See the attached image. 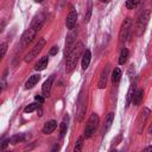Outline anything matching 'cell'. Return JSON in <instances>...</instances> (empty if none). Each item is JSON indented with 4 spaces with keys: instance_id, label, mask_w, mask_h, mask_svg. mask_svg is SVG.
I'll use <instances>...</instances> for the list:
<instances>
[{
    "instance_id": "6da1fadb",
    "label": "cell",
    "mask_w": 152,
    "mask_h": 152,
    "mask_svg": "<svg viewBox=\"0 0 152 152\" xmlns=\"http://www.w3.org/2000/svg\"><path fill=\"white\" fill-rule=\"evenodd\" d=\"M82 51H83V44L81 42L76 43V45L72 49V51L66 56V61H65V71L66 72H70V71H72L75 69Z\"/></svg>"
},
{
    "instance_id": "7a4b0ae2",
    "label": "cell",
    "mask_w": 152,
    "mask_h": 152,
    "mask_svg": "<svg viewBox=\"0 0 152 152\" xmlns=\"http://www.w3.org/2000/svg\"><path fill=\"white\" fill-rule=\"evenodd\" d=\"M131 27H132V19L128 17L126 18L122 24H121V27H120V31H119V48L122 50V46L125 44V42L127 40V37H128V33L131 31Z\"/></svg>"
},
{
    "instance_id": "3957f363",
    "label": "cell",
    "mask_w": 152,
    "mask_h": 152,
    "mask_svg": "<svg viewBox=\"0 0 152 152\" xmlns=\"http://www.w3.org/2000/svg\"><path fill=\"white\" fill-rule=\"evenodd\" d=\"M148 19H150V12L147 10L140 12L138 19H137V36L140 37L144 32H145V28L148 24Z\"/></svg>"
},
{
    "instance_id": "277c9868",
    "label": "cell",
    "mask_w": 152,
    "mask_h": 152,
    "mask_svg": "<svg viewBox=\"0 0 152 152\" xmlns=\"http://www.w3.org/2000/svg\"><path fill=\"white\" fill-rule=\"evenodd\" d=\"M97 124H99V115L96 113H93L89 116L88 122L86 125V129H84V137L86 138H90L93 135V133L95 132V129L97 127Z\"/></svg>"
},
{
    "instance_id": "5b68a950",
    "label": "cell",
    "mask_w": 152,
    "mask_h": 152,
    "mask_svg": "<svg viewBox=\"0 0 152 152\" xmlns=\"http://www.w3.org/2000/svg\"><path fill=\"white\" fill-rule=\"evenodd\" d=\"M37 32H38V28H36V27H33V26H31L28 30H26V31L23 33V36H21L20 46H26V45H28V44L33 40V38L36 37Z\"/></svg>"
},
{
    "instance_id": "8992f818",
    "label": "cell",
    "mask_w": 152,
    "mask_h": 152,
    "mask_svg": "<svg viewBox=\"0 0 152 152\" xmlns=\"http://www.w3.org/2000/svg\"><path fill=\"white\" fill-rule=\"evenodd\" d=\"M44 46H45V39H44V38H40V39L38 40V43L32 48V50L25 56V62H31L34 57H37L38 53L43 50Z\"/></svg>"
},
{
    "instance_id": "52a82bcc",
    "label": "cell",
    "mask_w": 152,
    "mask_h": 152,
    "mask_svg": "<svg viewBox=\"0 0 152 152\" xmlns=\"http://www.w3.org/2000/svg\"><path fill=\"white\" fill-rule=\"evenodd\" d=\"M150 115V109L148 108H142L137 118V131L140 133L142 131V127H144V124L146 122V119L148 118Z\"/></svg>"
},
{
    "instance_id": "ba28073f",
    "label": "cell",
    "mask_w": 152,
    "mask_h": 152,
    "mask_svg": "<svg viewBox=\"0 0 152 152\" xmlns=\"http://www.w3.org/2000/svg\"><path fill=\"white\" fill-rule=\"evenodd\" d=\"M75 37H76L75 32H70L68 34V38H66V42H65V50H64L65 56H68L72 51V49L75 48V45H76L75 44Z\"/></svg>"
},
{
    "instance_id": "9c48e42d",
    "label": "cell",
    "mask_w": 152,
    "mask_h": 152,
    "mask_svg": "<svg viewBox=\"0 0 152 152\" xmlns=\"http://www.w3.org/2000/svg\"><path fill=\"white\" fill-rule=\"evenodd\" d=\"M76 20H77V13H76V11L71 7V11L69 12V14H68V17H66V20H65L66 27H68L69 30H72L74 26L76 25Z\"/></svg>"
},
{
    "instance_id": "30bf717a",
    "label": "cell",
    "mask_w": 152,
    "mask_h": 152,
    "mask_svg": "<svg viewBox=\"0 0 152 152\" xmlns=\"http://www.w3.org/2000/svg\"><path fill=\"white\" fill-rule=\"evenodd\" d=\"M52 82H53V75L50 76V77L43 83V87H42V94H43L44 97H49V96H50V91H51Z\"/></svg>"
},
{
    "instance_id": "8fae6325",
    "label": "cell",
    "mask_w": 152,
    "mask_h": 152,
    "mask_svg": "<svg viewBox=\"0 0 152 152\" xmlns=\"http://www.w3.org/2000/svg\"><path fill=\"white\" fill-rule=\"evenodd\" d=\"M108 74H109V65H107L103 71L101 72V76H100V80H99V83H97V88L99 89H103L107 84V78H108Z\"/></svg>"
},
{
    "instance_id": "7c38bea8",
    "label": "cell",
    "mask_w": 152,
    "mask_h": 152,
    "mask_svg": "<svg viewBox=\"0 0 152 152\" xmlns=\"http://www.w3.org/2000/svg\"><path fill=\"white\" fill-rule=\"evenodd\" d=\"M28 139H30V134H27V133H19V134H15V135L11 137L10 138V142L12 145H15L18 142H23V141H26Z\"/></svg>"
},
{
    "instance_id": "4fadbf2b",
    "label": "cell",
    "mask_w": 152,
    "mask_h": 152,
    "mask_svg": "<svg viewBox=\"0 0 152 152\" xmlns=\"http://www.w3.org/2000/svg\"><path fill=\"white\" fill-rule=\"evenodd\" d=\"M56 127H57L56 120H50V121H46V122L44 124L42 131H43L44 134H50V133H52V132L56 129Z\"/></svg>"
},
{
    "instance_id": "5bb4252c",
    "label": "cell",
    "mask_w": 152,
    "mask_h": 152,
    "mask_svg": "<svg viewBox=\"0 0 152 152\" xmlns=\"http://www.w3.org/2000/svg\"><path fill=\"white\" fill-rule=\"evenodd\" d=\"M113 120H114V113H108V115L104 119L103 127H102V134H106L108 132V129L110 128V126L113 124Z\"/></svg>"
},
{
    "instance_id": "9a60e30c",
    "label": "cell",
    "mask_w": 152,
    "mask_h": 152,
    "mask_svg": "<svg viewBox=\"0 0 152 152\" xmlns=\"http://www.w3.org/2000/svg\"><path fill=\"white\" fill-rule=\"evenodd\" d=\"M40 80V75L38 74H36V75H32V76H30L28 77V80L26 81V83H25V88L26 89H31V88H33L37 83H38V81Z\"/></svg>"
},
{
    "instance_id": "2e32d148",
    "label": "cell",
    "mask_w": 152,
    "mask_h": 152,
    "mask_svg": "<svg viewBox=\"0 0 152 152\" xmlns=\"http://www.w3.org/2000/svg\"><path fill=\"white\" fill-rule=\"evenodd\" d=\"M90 58H91V52H90V50H86V51L83 52V56H82V69H83V70H86V69L89 66Z\"/></svg>"
},
{
    "instance_id": "e0dca14e",
    "label": "cell",
    "mask_w": 152,
    "mask_h": 152,
    "mask_svg": "<svg viewBox=\"0 0 152 152\" xmlns=\"http://www.w3.org/2000/svg\"><path fill=\"white\" fill-rule=\"evenodd\" d=\"M84 112H86V101L83 100V94L81 93V95L78 97V120L82 119Z\"/></svg>"
},
{
    "instance_id": "ac0fdd59",
    "label": "cell",
    "mask_w": 152,
    "mask_h": 152,
    "mask_svg": "<svg viewBox=\"0 0 152 152\" xmlns=\"http://www.w3.org/2000/svg\"><path fill=\"white\" fill-rule=\"evenodd\" d=\"M48 63H49V58H48V56H44V57H42V58L38 61V63L36 64L34 69H36L37 71H42V70H44V69L48 66Z\"/></svg>"
},
{
    "instance_id": "d6986e66",
    "label": "cell",
    "mask_w": 152,
    "mask_h": 152,
    "mask_svg": "<svg viewBox=\"0 0 152 152\" xmlns=\"http://www.w3.org/2000/svg\"><path fill=\"white\" fill-rule=\"evenodd\" d=\"M142 96H144V90L142 89H138L135 91L134 96H133V101H132L133 104L134 106H139L141 103V101H142Z\"/></svg>"
},
{
    "instance_id": "ffe728a7",
    "label": "cell",
    "mask_w": 152,
    "mask_h": 152,
    "mask_svg": "<svg viewBox=\"0 0 152 152\" xmlns=\"http://www.w3.org/2000/svg\"><path fill=\"white\" fill-rule=\"evenodd\" d=\"M68 120H69V116L66 114V115H64V118L62 120V124H61V131H59L61 138H63L65 135V133H66V129H68Z\"/></svg>"
},
{
    "instance_id": "44dd1931",
    "label": "cell",
    "mask_w": 152,
    "mask_h": 152,
    "mask_svg": "<svg viewBox=\"0 0 152 152\" xmlns=\"http://www.w3.org/2000/svg\"><path fill=\"white\" fill-rule=\"evenodd\" d=\"M135 91H137L135 83H133V84H131V87H129V89H128V91H127V101H126L127 104H126V106H128V104L133 101V96H134Z\"/></svg>"
},
{
    "instance_id": "7402d4cb",
    "label": "cell",
    "mask_w": 152,
    "mask_h": 152,
    "mask_svg": "<svg viewBox=\"0 0 152 152\" xmlns=\"http://www.w3.org/2000/svg\"><path fill=\"white\" fill-rule=\"evenodd\" d=\"M128 50L126 48H122L121 52H120V56H119V64H125L128 59Z\"/></svg>"
},
{
    "instance_id": "603a6c76",
    "label": "cell",
    "mask_w": 152,
    "mask_h": 152,
    "mask_svg": "<svg viewBox=\"0 0 152 152\" xmlns=\"http://www.w3.org/2000/svg\"><path fill=\"white\" fill-rule=\"evenodd\" d=\"M121 78V70L119 68H115L112 72V82L113 83H118Z\"/></svg>"
},
{
    "instance_id": "cb8c5ba5",
    "label": "cell",
    "mask_w": 152,
    "mask_h": 152,
    "mask_svg": "<svg viewBox=\"0 0 152 152\" xmlns=\"http://www.w3.org/2000/svg\"><path fill=\"white\" fill-rule=\"evenodd\" d=\"M82 147H83V137H80L74 146V152H82Z\"/></svg>"
},
{
    "instance_id": "d4e9b609",
    "label": "cell",
    "mask_w": 152,
    "mask_h": 152,
    "mask_svg": "<svg viewBox=\"0 0 152 152\" xmlns=\"http://www.w3.org/2000/svg\"><path fill=\"white\" fill-rule=\"evenodd\" d=\"M39 104H40V103H38V102H33V103L28 104L27 107H25L24 112H25V113H31V112H33V110L38 109V108H39Z\"/></svg>"
},
{
    "instance_id": "484cf974",
    "label": "cell",
    "mask_w": 152,
    "mask_h": 152,
    "mask_svg": "<svg viewBox=\"0 0 152 152\" xmlns=\"http://www.w3.org/2000/svg\"><path fill=\"white\" fill-rule=\"evenodd\" d=\"M126 7L127 8H129V10H133V8H135L137 6H139L140 5V1H133V0H128V1H126Z\"/></svg>"
},
{
    "instance_id": "4316f807",
    "label": "cell",
    "mask_w": 152,
    "mask_h": 152,
    "mask_svg": "<svg viewBox=\"0 0 152 152\" xmlns=\"http://www.w3.org/2000/svg\"><path fill=\"white\" fill-rule=\"evenodd\" d=\"M90 15H91V4H89V6H88V8H87V13H86V15H84V21H89Z\"/></svg>"
},
{
    "instance_id": "83f0119b",
    "label": "cell",
    "mask_w": 152,
    "mask_h": 152,
    "mask_svg": "<svg viewBox=\"0 0 152 152\" xmlns=\"http://www.w3.org/2000/svg\"><path fill=\"white\" fill-rule=\"evenodd\" d=\"M6 50H7V43H2V44L0 45V57H1V58L5 56Z\"/></svg>"
},
{
    "instance_id": "f1b7e54d",
    "label": "cell",
    "mask_w": 152,
    "mask_h": 152,
    "mask_svg": "<svg viewBox=\"0 0 152 152\" xmlns=\"http://www.w3.org/2000/svg\"><path fill=\"white\" fill-rule=\"evenodd\" d=\"M58 52V46H52L51 49H50V51H49V55H51V56H53V55H56Z\"/></svg>"
},
{
    "instance_id": "f546056e",
    "label": "cell",
    "mask_w": 152,
    "mask_h": 152,
    "mask_svg": "<svg viewBox=\"0 0 152 152\" xmlns=\"http://www.w3.org/2000/svg\"><path fill=\"white\" fill-rule=\"evenodd\" d=\"M34 100H36L38 103H43V102H44V96H42V95H36V96H34Z\"/></svg>"
},
{
    "instance_id": "4dcf8cb0",
    "label": "cell",
    "mask_w": 152,
    "mask_h": 152,
    "mask_svg": "<svg viewBox=\"0 0 152 152\" xmlns=\"http://www.w3.org/2000/svg\"><path fill=\"white\" fill-rule=\"evenodd\" d=\"M10 144V139H6V140H4L2 141V144H1V148H2V151H5V148H6V146Z\"/></svg>"
},
{
    "instance_id": "1f68e13d",
    "label": "cell",
    "mask_w": 152,
    "mask_h": 152,
    "mask_svg": "<svg viewBox=\"0 0 152 152\" xmlns=\"http://www.w3.org/2000/svg\"><path fill=\"white\" fill-rule=\"evenodd\" d=\"M141 152H152V146H147L144 151H141Z\"/></svg>"
},
{
    "instance_id": "d6a6232c",
    "label": "cell",
    "mask_w": 152,
    "mask_h": 152,
    "mask_svg": "<svg viewBox=\"0 0 152 152\" xmlns=\"http://www.w3.org/2000/svg\"><path fill=\"white\" fill-rule=\"evenodd\" d=\"M148 133H151L152 134V125L150 126V128H148Z\"/></svg>"
},
{
    "instance_id": "836d02e7",
    "label": "cell",
    "mask_w": 152,
    "mask_h": 152,
    "mask_svg": "<svg viewBox=\"0 0 152 152\" xmlns=\"http://www.w3.org/2000/svg\"><path fill=\"white\" fill-rule=\"evenodd\" d=\"M57 148H58V147H57V146H55V147H53V150H52L51 152H57Z\"/></svg>"
},
{
    "instance_id": "e575fe53",
    "label": "cell",
    "mask_w": 152,
    "mask_h": 152,
    "mask_svg": "<svg viewBox=\"0 0 152 152\" xmlns=\"http://www.w3.org/2000/svg\"><path fill=\"white\" fill-rule=\"evenodd\" d=\"M110 152H118V151H116V150H112Z\"/></svg>"
},
{
    "instance_id": "d590c367",
    "label": "cell",
    "mask_w": 152,
    "mask_h": 152,
    "mask_svg": "<svg viewBox=\"0 0 152 152\" xmlns=\"http://www.w3.org/2000/svg\"><path fill=\"white\" fill-rule=\"evenodd\" d=\"M6 152H13V151H6Z\"/></svg>"
}]
</instances>
